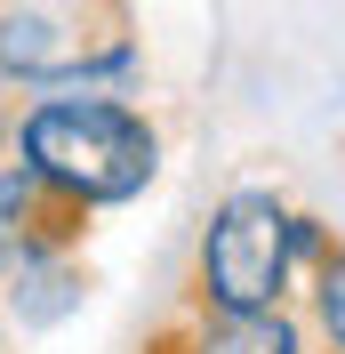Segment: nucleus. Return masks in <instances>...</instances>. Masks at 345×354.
Listing matches in <instances>:
<instances>
[{
    "mask_svg": "<svg viewBox=\"0 0 345 354\" xmlns=\"http://www.w3.org/2000/svg\"><path fill=\"white\" fill-rule=\"evenodd\" d=\"M0 153L32 161L65 201H81L88 218L137 209L169 169V137L137 97H105V88H41V97H8L0 113Z\"/></svg>",
    "mask_w": 345,
    "mask_h": 354,
    "instance_id": "obj_1",
    "label": "nucleus"
},
{
    "mask_svg": "<svg viewBox=\"0 0 345 354\" xmlns=\"http://www.w3.org/2000/svg\"><path fill=\"white\" fill-rule=\"evenodd\" d=\"M152 57L137 0H0V97L41 88H105L145 97Z\"/></svg>",
    "mask_w": 345,
    "mask_h": 354,
    "instance_id": "obj_2",
    "label": "nucleus"
},
{
    "mask_svg": "<svg viewBox=\"0 0 345 354\" xmlns=\"http://www.w3.org/2000/svg\"><path fill=\"white\" fill-rule=\"evenodd\" d=\"M289 218L297 201L265 185V177H241L209 201V218L193 225V266H185V314H273L297 306V250H289Z\"/></svg>",
    "mask_w": 345,
    "mask_h": 354,
    "instance_id": "obj_3",
    "label": "nucleus"
},
{
    "mask_svg": "<svg viewBox=\"0 0 345 354\" xmlns=\"http://www.w3.org/2000/svg\"><path fill=\"white\" fill-rule=\"evenodd\" d=\"M88 225H97V218H88L81 201H65L32 161L0 153V282H8L17 266L48 258V250H81Z\"/></svg>",
    "mask_w": 345,
    "mask_h": 354,
    "instance_id": "obj_4",
    "label": "nucleus"
},
{
    "mask_svg": "<svg viewBox=\"0 0 345 354\" xmlns=\"http://www.w3.org/2000/svg\"><path fill=\"white\" fill-rule=\"evenodd\" d=\"M88 298H97V266L81 250H48V258L17 266L0 282V306H8V330L17 338H57L65 322H81Z\"/></svg>",
    "mask_w": 345,
    "mask_h": 354,
    "instance_id": "obj_5",
    "label": "nucleus"
},
{
    "mask_svg": "<svg viewBox=\"0 0 345 354\" xmlns=\"http://www.w3.org/2000/svg\"><path fill=\"white\" fill-rule=\"evenodd\" d=\"M145 354H322L297 306L273 314H177Z\"/></svg>",
    "mask_w": 345,
    "mask_h": 354,
    "instance_id": "obj_6",
    "label": "nucleus"
},
{
    "mask_svg": "<svg viewBox=\"0 0 345 354\" xmlns=\"http://www.w3.org/2000/svg\"><path fill=\"white\" fill-rule=\"evenodd\" d=\"M297 314L313 322V346L322 354H345V242L329 250L313 274H305V290H297Z\"/></svg>",
    "mask_w": 345,
    "mask_h": 354,
    "instance_id": "obj_7",
    "label": "nucleus"
},
{
    "mask_svg": "<svg viewBox=\"0 0 345 354\" xmlns=\"http://www.w3.org/2000/svg\"><path fill=\"white\" fill-rule=\"evenodd\" d=\"M337 242H345L337 225H329L322 209H305V201H297V218H289V250H297V274H313V266H322Z\"/></svg>",
    "mask_w": 345,
    "mask_h": 354,
    "instance_id": "obj_8",
    "label": "nucleus"
},
{
    "mask_svg": "<svg viewBox=\"0 0 345 354\" xmlns=\"http://www.w3.org/2000/svg\"><path fill=\"white\" fill-rule=\"evenodd\" d=\"M8 338H17V330H8V306H0V354H8Z\"/></svg>",
    "mask_w": 345,
    "mask_h": 354,
    "instance_id": "obj_9",
    "label": "nucleus"
}]
</instances>
